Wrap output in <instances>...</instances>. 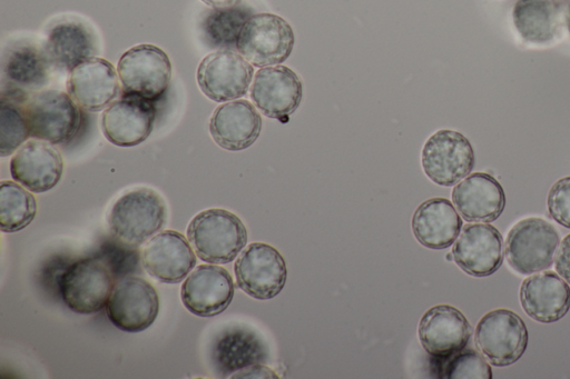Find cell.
<instances>
[{
	"label": "cell",
	"mask_w": 570,
	"mask_h": 379,
	"mask_svg": "<svg viewBox=\"0 0 570 379\" xmlns=\"http://www.w3.org/2000/svg\"><path fill=\"white\" fill-rule=\"evenodd\" d=\"M97 47L96 34L90 27L79 20L65 19L50 27L42 48L51 67L71 71L96 56Z\"/></svg>",
	"instance_id": "cell-25"
},
{
	"label": "cell",
	"mask_w": 570,
	"mask_h": 379,
	"mask_svg": "<svg viewBox=\"0 0 570 379\" xmlns=\"http://www.w3.org/2000/svg\"><path fill=\"white\" fill-rule=\"evenodd\" d=\"M167 219L164 198L154 189L140 187L120 196L108 213L110 236L139 247L163 229Z\"/></svg>",
	"instance_id": "cell-1"
},
{
	"label": "cell",
	"mask_w": 570,
	"mask_h": 379,
	"mask_svg": "<svg viewBox=\"0 0 570 379\" xmlns=\"http://www.w3.org/2000/svg\"><path fill=\"white\" fill-rule=\"evenodd\" d=\"M411 228L419 243L433 249H446L454 243L462 229V219L446 198L434 197L415 209Z\"/></svg>",
	"instance_id": "cell-26"
},
{
	"label": "cell",
	"mask_w": 570,
	"mask_h": 379,
	"mask_svg": "<svg viewBox=\"0 0 570 379\" xmlns=\"http://www.w3.org/2000/svg\"><path fill=\"white\" fill-rule=\"evenodd\" d=\"M554 267L557 273L570 285V233L559 243Z\"/></svg>",
	"instance_id": "cell-35"
},
{
	"label": "cell",
	"mask_w": 570,
	"mask_h": 379,
	"mask_svg": "<svg viewBox=\"0 0 570 379\" xmlns=\"http://www.w3.org/2000/svg\"><path fill=\"white\" fill-rule=\"evenodd\" d=\"M137 248L126 245L111 236L102 241L96 257L105 262L117 281L120 278L139 272L141 253H139Z\"/></svg>",
	"instance_id": "cell-32"
},
{
	"label": "cell",
	"mask_w": 570,
	"mask_h": 379,
	"mask_svg": "<svg viewBox=\"0 0 570 379\" xmlns=\"http://www.w3.org/2000/svg\"><path fill=\"white\" fill-rule=\"evenodd\" d=\"M562 18H563V23L570 33V0H566L562 6Z\"/></svg>",
	"instance_id": "cell-38"
},
{
	"label": "cell",
	"mask_w": 570,
	"mask_h": 379,
	"mask_svg": "<svg viewBox=\"0 0 570 379\" xmlns=\"http://www.w3.org/2000/svg\"><path fill=\"white\" fill-rule=\"evenodd\" d=\"M234 272L238 288L257 300L276 297L287 279L283 256L264 242H252L244 248L235 261Z\"/></svg>",
	"instance_id": "cell-10"
},
{
	"label": "cell",
	"mask_w": 570,
	"mask_h": 379,
	"mask_svg": "<svg viewBox=\"0 0 570 379\" xmlns=\"http://www.w3.org/2000/svg\"><path fill=\"white\" fill-rule=\"evenodd\" d=\"M196 261L188 239L173 229L153 236L141 250L144 269L164 283L181 282L195 268Z\"/></svg>",
	"instance_id": "cell-18"
},
{
	"label": "cell",
	"mask_w": 570,
	"mask_h": 379,
	"mask_svg": "<svg viewBox=\"0 0 570 379\" xmlns=\"http://www.w3.org/2000/svg\"><path fill=\"white\" fill-rule=\"evenodd\" d=\"M266 357L263 341L244 328L225 330L213 347V363L220 377H227L253 363H263Z\"/></svg>",
	"instance_id": "cell-27"
},
{
	"label": "cell",
	"mask_w": 570,
	"mask_h": 379,
	"mask_svg": "<svg viewBox=\"0 0 570 379\" xmlns=\"http://www.w3.org/2000/svg\"><path fill=\"white\" fill-rule=\"evenodd\" d=\"M117 71L124 94H134L155 102L169 87L171 62L159 47L141 43L121 54Z\"/></svg>",
	"instance_id": "cell-5"
},
{
	"label": "cell",
	"mask_w": 570,
	"mask_h": 379,
	"mask_svg": "<svg viewBox=\"0 0 570 379\" xmlns=\"http://www.w3.org/2000/svg\"><path fill=\"white\" fill-rule=\"evenodd\" d=\"M519 299L531 319L552 323L562 319L570 309V287L557 272L542 270L523 279Z\"/></svg>",
	"instance_id": "cell-22"
},
{
	"label": "cell",
	"mask_w": 570,
	"mask_h": 379,
	"mask_svg": "<svg viewBox=\"0 0 570 379\" xmlns=\"http://www.w3.org/2000/svg\"><path fill=\"white\" fill-rule=\"evenodd\" d=\"M50 62L43 48L30 41H16L1 57V94L24 102L49 80Z\"/></svg>",
	"instance_id": "cell-11"
},
{
	"label": "cell",
	"mask_w": 570,
	"mask_h": 379,
	"mask_svg": "<svg viewBox=\"0 0 570 379\" xmlns=\"http://www.w3.org/2000/svg\"><path fill=\"white\" fill-rule=\"evenodd\" d=\"M235 292L229 272L217 265H199L185 278L180 288L184 307L198 317H214L227 309Z\"/></svg>",
	"instance_id": "cell-15"
},
{
	"label": "cell",
	"mask_w": 570,
	"mask_h": 379,
	"mask_svg": "<svg viewBox=\"0 0 570 379\" xmlns=\"http://www.w3.org/2000/svg\"><path fill=\"white\" fill-rule=\"evenodd\" d=\"M475 156L469 139L459 131L441 129L425 141L421 164L426 177L434 183L451 187L469 176L474 168Z\"/></svg>",
	"instance_id": "cell-9"
},
{
	"label": "cell",
	"mask_w": 570,
	"mask_h": 379,
	"mask_svg": "<svg viewBox=\"0 0 570 379\" xmlns=\"http://www.w3.org/2000/svg\"><path fill=\"white\" fill-rule=\"evenodd\" d=\"M444 366L441 377L448 379H491L492 369L483 355L464 348L448 358H441Z\"/></svg>",
	"instance_id": "cell-33"
},
{
	"label": "cell",
	"mask_w": 570,
	"mask_h": 379,
	"mask_svg": "<svg viewBox=\"0 0 570 379\" xmlns=\"http://www.w3.org/2000/svg\"><path fill=\"white\" fill-rule=\"evenodd\" d=\"M119 83L114 64L104 58L92 57L69 71L66 88L78 107L98 112L118 97Z\"/></svg>",
	"instance_id": "cell-20"
},
{
	"label": "cell",
	"mask_w": 570,
	"mask_h": 379,
	"mask_svg": "<svg viewBox=\"0 0 570 379\" xmlns=\"http://www.w3.org/2000/svg\"><path fill=\"white\" fill-rule=\"evenodd\" d=\"M37 215L35 196L17 181L0 183V228L2 232H17L29 226Z\"/></svg>",
	"instance_id": "cell-30"
},
{
	"label": "cell",
	"mask_w": 570,
	"mask_h": 379,
	"mask_svg": "<svg viewBox=\"0 0 570 379\" xmlns=\"http://www.w3.org/2000/svg\"><path fill=\"white\" fill-rule=\"evenodd\" d=\"M547 207L556 222L570 229V176L560 178L551 186Z\"/></svg>",
	"instance_id": "cell-34"
},
{
	"label": "cell",
	"mask_w": 570,
	"mask_h": 379,
	"mask_svg": "<svg viewBox=\"0 0 570 379\" xmlns=\"http://www.w3.org/2000/svg\"><path fill=\"white\" fill-rule=\"evenodd\" d=\"M115 278L98 257H86L67 267L59 279V290L66 306L81 315H91L106 307Z\"/></svg>",
	"instance_id": "cell-7"
},
{
	"label": "cell",
	"mask_w": 570,
	"mask_h": 379,
	"mask_svg": "<svg viewBox=\"0 0 570 379\" xmlns=\"http://www.w3.org/2000/svg\"><path fill=\"white\" fill-rule=\"evenodd\" d=\"M30 136L51 144L73 139L80 128V112L72 98L60 90H40L23 102Z\"/></svg>",
	"instance_id": "cell-4"
},
{
	"label": "cell",
	"mask_w": 570,
	"mask_h": 379,
	"mask_svg": "<svg viewBox=\"0 0 570 379\" xmlns=\"http://www.w3.org/2000/svg\"><path fill=\"white\" fill-rule=\"evenodd\" d=\"M155 102L134 94H124L102 112L105 138L118 147H135L144 142L154 129Z\"/></svg>",
	"instance_id": "cell-14"
},
{
	"label": "cell",
	"mask_w": 570,
	"mask_h": 379,
	"mask_svg": "<svg viewBox=\"0 0 570 379\" xmlns=\"http://www.w3.org/2000/svg\"><path fill=\"white\" fill-rule=\"evenodd\" d=\"M503 238L500 231L489 223L463 226L453 243L452 256L461 270L472 277H488L502 265Z\"/></svg>",
	"instance_id": "cell-17"
},
{
	"label": "cell",
	"mask_w": 570,
	"mask_h": 379,
	"mask_svg": "<svg viewBox=\"0 0 570 379\" xmlns=\"http://www.w3.org/2000/svg\"><path fill=\"white\" fill-rule=\"evenodd\" d=\"M210 8H228L237 6L242 0H202Z\"/></svg>",
	"instance_id": "cell-37"
},
{
	"label": "cell",
	"mask_w": 570,
	"mask_h": 379,
	"mask_svg": "<svg viewBox=\"0 0 570 379\" xmlns=\"http://www.w3.org/2000/svg\"><path fill=\"white\" fill-rule=\"evenodd\" d=\"M106 310L118 329L140 332L148 329L158 316V293L144 278L126 276L115 282Z\"/></svg>",
	"instance_id": "cell-12"
},
{
	"label": "cell",
	"mask_w": 570,
	"mask_h": 379,
	"mask_svg": "<svg viewBox=\"0 0 570 379\" xmlns=\"http://www.w3.org/2000/svg\"><path fill=\"white\" fill-rule=\"evenodd\" d=\"M30 136L23 102L2 96L0 98V156L16 152Z\"/></svg>",
	"instance_id": "cell-31"
},
{
	"label": "cell",
	"mask_w": 570,
	"mask_h": 379,
	"mask_svg": "<svg viewBox=\"0 0 570 379\" xmlns=\"http://www.w3.org/2000/svg\"><path fill=\"white\" fill-rule=\"evenodd\" d=\"M263 120L247 100H232L218 106L209 119V133L220 148L240 151L249 148L259 137Z\"/></svg>",
	"instance_id": "cell-23"
},
{
	"label": "cell",
	"mask_w": 570,
	"mask_h": 379,
	"mask_svg": "<svg viewBox=\"0 0 570 379\" xmlns=\"http://www.w3.org/2000/svg\"><path fill=\"white\" fill-rule=\"evenodd\" d=\"M252 10L243 6L212 8L200 22L206 44L217 50L237 49L240 31L252 16Z\"/></svg>",
	"instance_id": "cell-29"
},
{
	"label": "cell",
	"mask_w": 570,
	"mask_h": 379,
	"mask_svg": "<svg viewBox=\"0 0 570 379\" xmlns=\"http://www.w3.org/2000/svg\"><path fill=\"white\" fill-rule=\"evenodd\" d=\"M250 99L267 118L281 120L296 111L303 98L299 76L282 64L261 68L250 86Z\"/></svg>",
	"instance_id": "cell-16"
},
{
	"label": "cell",
	"mask_w": 570,
	"mask_h": 379,
	"mask_svg": "<svg viewBox=\"0 0 570 379\" xmlns=\"http://www.w3.org/2000/svg\"><path fill=\"white\" fill-rule=\"evenodd\" d=\"M187 239L196 256L207 263L232 262L247 243V230L239 217L222 208L198 212L187 227Z\"/></svg>",
	"instance_id": "cell-2"
},
{
	"label": "cell",
	"mask_w": 570,
	"mask_h": 379,
	"mask_svg": "<svg viewBox=\"0 0 570 379\" xmlns=\"http://www.w3.org/2000/svg\"><path fill=\"white\" fill-rule=\"evenodd\" d=\"M472 329L458 308L436 305L421 317L417 335L423 349L430 356L441 359L463 350L470 341Z\"/></svg>",
	"instance_id": "cell-19"
},
{
	"label": "cell",
	"mask_w": 570,
	"mask_h": 379,
	"mask_svg": "<svg viewBox=\"0 0 570 379\" xmlns=\"http://www.w3.org/2000/svg\"><path fill=\"white\" fill-rule=\"evenodd\" d=\"M63 159L53 144L27 140L10 160V174L14 181L31 192L49 191L60 181Z\"/></svg>",
	"instance_id": "cell-21"
},
{
	"label": "cell",
	"mask_w": 570,
	"mask_h": 379,
	"mask_svg": "<svg viewBox=\"0 0 570 379\" xmlns=\"http://www.w3.org/2000/svg\"><path fill=\"white\" fill-rule=\"evenodd\" d=\"M559 243V232L549 221L528 217L509 230L504 255L514 271L532 275L552 266Z\"/></svg>",
	"instance_id": "cell-3"
},
{
	"label": "cell",
	"mask_w": 570,
	"mask_h": 379,
	"mask_svg": "<svg viewBox=\"0 0 570 379\" xmlns=\"http://www.w3.org/2000/svg\"><path fill=\"white\" fill-rule=\"evenodd\" d=\"M232 378L236 379H252V378H274L277 379L278 376L274 370L268 368L267 366L263 363H253L245 368L239 369L238 371L234 372Z\"/></svg>",
	"instance_id": "cell-36"
},
{
	"label": "cell",
	"mask_w": 570,
	"mask_h": 379,
	"mask_svg": "<svg viewBox=\"0 0 570 379\" xmlns=\"http://www.w3.org/2000/svg\"><path fill=\"white\" fill-rule=\"evenodd\" d=\"M452 202L468 222H492L505 208L501 183L490 173L473 172L452 190Z\"/></svg>",
	"instance_id": "cell-24"
},
{
	"label": "cell",
	"mask_w": 570,
	"mask_h": 379,
	"mask_svg": "<svg viewBox=\"0 0 570 379\" xmlns=\"http://www.w3.org/2000/svg\"><path fill=\"white\" fill-rule=\"evenodd\" d=\"M512 22L527 42L543 44L553 41L562 28V8L556 0H518Z\"/></svg>",
	"instance_id": "cell-28"
},
{
	"label": "cell",
	"mask_w": 570,
	"mask_h": 379,
	"mask_svg": "<svg viewBox=\"0 0 570 379\" xmlns=\"http://www.w3.org/2000/svg\"><path fill=\"white\" fill-rule=\"evenodd\" d=\"M294 42V31L284 18L269 12L253 13L240 31L237 51L252 66L264 68L283 63Z\"/></svg>",
	"instance_id": "cell-6"
},
{
	"label": "cell",
	"mask_w": 570,
	"mask_h": 379,
	"mask_svg": "<svg viewBox=\"0 0 570 379\" xmlns=\"http://www.w3.org/2000/svg\"><path fill=\"white\" fill-rule=\"evenodd\" d=\"M253 76V66L234 50H217L207 54L196 72L199 89L215 102L246 96Z\"/></svg>",
	"instance_id": "cell-13"
},
{
	"label": "cell",
	"mask_w": 570,
	"mask_h": 379,
	"mask_svg": "<svg viewBox=\"0 0 570 379\" xmlns=\"http://www.w3.org/2000/svg\"><path fill=\"white\" fill-rule=\"evenodd\" d=\"M528 340V329L522 318L504 308L487 312L474 331L476 348L495 367L517 362L524 353Z\"/></svg>",
	"instance_id": "cell-8"
}]
</instances>
